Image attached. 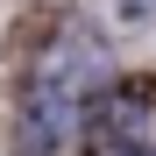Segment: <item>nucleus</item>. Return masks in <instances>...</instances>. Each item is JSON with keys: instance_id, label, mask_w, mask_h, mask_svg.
<instances>
[{"instance_id": "nucleus-1", "label": "nucleus", "mask_w": 156, "mask_h": 156, "mask_svg": "<svg viewBox=\"0 0 156 156\" xmlns=\"http://www.w3.org/2000/svg\"><path fill=\"white\" fill-rule=\"evenodd\" d=\"M85 128H92V142H107V149H135L142 128H149V99L142 92H107L99 107H85Z\"/></svg>"}]
</instances>
